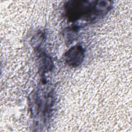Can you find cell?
Listing matches in <instances>:
<instances>
[{"label": "cell", "instance_id": "cell-1", "mask_svg": "<svg viewBox=\"0 0 132 132\" xmlns=\"http://www.w3.org/2000/svg\"><path fill=\"white\" fill-rule=\"evenodd\" d=\"M84 57V50L80 45H76L70 49L65 54V60L67 63L73 67L81 64Z\"/></svg>", "mask_w": 132, "mask_h": 132}]
</instances>
